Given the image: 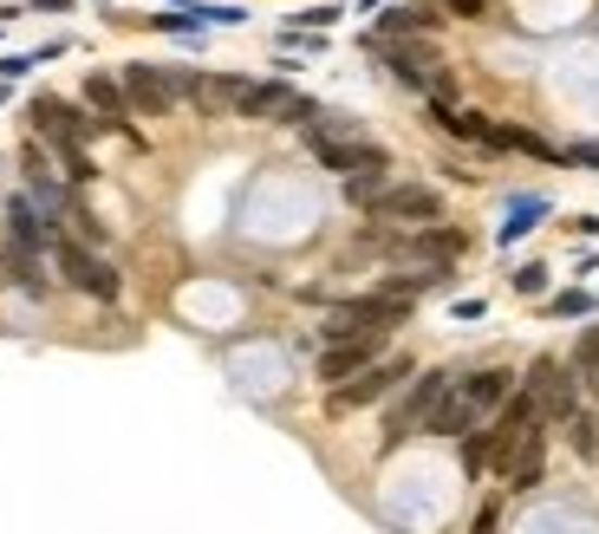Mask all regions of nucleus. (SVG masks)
<instances>
[{
	"label": "nucleus",
	"instance_id": "nucleus-1",
	"mask_svg": "<svg viewBox=\"0 0 599 534\" xmlns=\"http://www.w3.org/2000/svg\"><path fill=\"white\" fill-rule=\"evenodd\" d=\"M33 131H39V144H52V157H65V150H85L104 124H98L91 111H78V104L39 91V98H33Z\"/></svg>",
	"mask_w": 599,
	"mask_h": 534
},
{
	"label": "nucleus",
	"instance_id": "nucleus-2",
	"mask_svg": "<svg viewBox=\"0 0 599 534\" xmlns=\"http://www.w3.org/2000/svg\"><path fill=\"white\" fill-rule=\"evenodd\" d=\"M117 85H124V98H130V117H170L176 111V98H183V72L176 65H124L117 72Z\"/></svg>",
	"mask_w": 599,
	"mask_h": 534
},
{
	"label": "nucleus",
	"instance_id": "nucleus-3",
	"mask_svg": "<svg viewBox=\"0 0 599 534\" xmlns=\"http://www.w3.org/2000/svg\"><path fill=\"white\" fill-rule=\"evenodd\" d=\"M522 392L541 405V424H567L581 411V378H574L567 359H535L528 378H522Z\"/></svg>",
	"mask_w": 599,
	"mask_h": 534
},
{
	"label": "nucleus",
	"instance_id": "nucleus-4",
	"mask_svg": "<svg viewBox=\"0 0 599 534\" xmlns=\"http://www.w3.org/2000/svg\"><path fill=\"white\" fill-rule=\"evenodd\" d=\"M450 385H457L450 372H417V385H411V392L391 405V418H385V450H398L411 431H424V424H430V411L444 405V392H450Z\"/></svg>",
	"mask_w": 599,
	"mask_h": 534
},
{
	"label": "nucleus",
	"instance_id": "nucleus-5",
	"mask_svg": "<svg viewBox=\"0 0 599 534\" xmlns=\"http://www.w3.org/2000/svg\"><path fill=\"white\" fill-rule=\"evenodd\" d=\"M307 98L294 91V85H280V78H241V91H235V117H267V124H307Z\"/></svg>",
	"mask_w": 599,
	"mask_h": 534
},
{
	"label": "nucleus",
	"instance_id": "nucleus-6",
	"mask_svg": "<svg viewBox=\"0 0 599 534\" xmlns=\"http://www.w3.org/2000/svg\"><path fill=\"white\" fill-rule=\"evenodd\" d=\"M385 65H391L398 85H417V91H430V98L450 91V72H444V59H437L424 39H385Z\"/></svg>",
	"mask_w": 599,
	"mask_h": 534
},
{
	"label": "nucleus",
	"instance_id": "nucleus-7",
	"mask_svg": "<svg viewBox=\"0 0 599 534\" xmlns=\"http://www.w3.org/2000/svg\"><path fill=\"white\" fill-rule=\"evenodd\" d=\"M411 372H417L411 359H378V365H365L359 378H346V385H333V398H326V405H333V411H365V405H378V398H391V392H398V385H404Z\"/></svg>",
	"mask_w": 599,
	"mask_h": 534
},
{
	"label": "nucleus",
	"instance_id": "nucleus-8",
	"mask_svg": "<svg viewBox=\"0 0 599 534\" xmlns=\"http://www.w3.org/2000/svg\"><path fill=\"white\" fill-rule=\"evenodd\" d=\"M378 222H411V228H437L444 222V196L424 189V183H391L378 202H372Z\"/></svg>",
	"mask_w": 599,
	"mask_h": 534
},
{
	"label": "nucleus",
	"instance_id": "nucleus-9",
	"mask_svg": "<svg viewBox=\"0 0 599 534\" xmlns=\"http://www.w3.org/2000/svg\"><path fill=\"white\" fill-rule=\"evenodd\" d=\"M52 254H59V268H65V281H72L78 294H91V300H117V268L98 261L85 241H52Z\"/></svg>",
	"mask_w": 599,
	"mask_h": 534
},
{
	"label": "nucleus",
	"instance_id": "nucleus-10",
	"mask_svg": "<svg viewBox=\"0 0 599 534\" xmlns=\"http://www.w3.org/2000/svg\"><path fill=\"white\" fill-rule=\"evenodd\" d=\"M378 352H385V333L339 339V346H326V352H320V378H326V385H346V378H359L365 365H378Z\"/></svg>",
	"mask_w": 599,
	"mask_h": 534
},
{
	"label": "nucleus",
	"instance_id": "nucleus-11",
	"mask_svg": "<svg viewBox=\"0 0 599 534\" xmlns=\"http://www.w3.org/2000/svg\"><path fill=\"white\" fill-rule=\"evenodd\" d=\"M85 111H91L98 124H111V131L130 137V98H124V85H117L111 72H91V78H85Z\"/></svg>",
	"mask_w": 599,
	"mask_h": 534
},
{
	"label": "nucleus",
	"instance_id": "nucleus-12",
	"mask_svg": "<svg viewBox=\"0 0 599 534\" xmlns=\"http://www.w3.org/2000/svg\"><path fill=\"white\" fill-rule=\"evenodd\" d=\"M52 241V222L33 209V196H13L7 202V248H20V254H39Z\"/></svg>",
	"mask_w": 599,
	"mask_h": 534
},
{
	"label": "nucleus",
	"instance_id": "nucleus-13",
	"mask_svg": "<svg viewBox=\"0 0 599 534\" xmlns=\"http://www.w3.org/2000/svg\"><path fill=\"white\" fill-rule=\"evenodd\" d=\"M457 392L489 418V411H502L509 398H515V372H502V365H489V372H470V378H457Z\"/></svg>",
	"mask_w": 599,
	"mask_h": 534
},
{
	"label": "nucleus",
	"instance_id": "nucleus-14",
	"mask_svg": "<svg viewBox=\"0 0 599 534\" xmlns=\"http://www.w3.org/2000/svg\"><path fill=\"white\" fill-rule=\"evenodd\" d=\"M235 91H241V78H209V72H183V98L202 111V117H215V111H235Z\"/></svg>",
	"mask_w": 599,
	"mask_h": 534
},
{
	"label": "nucleus",
	"instance_id": "nucleus-15",
	"mask_svg": "<svg viewBox=\"0 0 599 534\" xmlns=\"http://www.w3.org/2000/svg\"><path fill=\"white\" fill-rule=\"evenodd\" d=\"M476 424H483V411H476V405L450 385V392H444V405L430 411V424H424V431H430V437H470Z\"/></svg>",
	"mask_w": 599,
	"mask_h": 534
},
{
	"label": "nucleus",
	"instance_id": "nucleus-16",
	"mask_svg": "<svg viewBox=\"0 0 599 534\" xmlns=\"http://www.w3.org/2000/svg\"><path fill=\"white\" fill-rule=\"evenodd\" d=\"M541 476H548V437H541V431H528V437H522V450L509 457L502 483H509V489H535Z\"/></svg>",
	"mask_w": 599,
	"mask_h": 534
},
{
	"label": "nucleus",
	"instance_id": "nucleus-17",
	"mask_svg": "<svg viewBox=\"0 0 599 534\" xmlns=\"http://www.w3.org/2000/svg\"><path fill=\"white\" fill-rule=\"evenodd\" d=\"M430 26H437V13H430V7H398V13H385V20L372 26V46L404 39V33H430Z\"/></svg>",
	"mask_w": 599,
	"mask_h": 534
},
{
	"label": "nucleus",
	"instance_id": "nucleus-18",
	"mask_svg": "<svg viewBox=\"0 0 599 534\" xmlns=\"http://www.w3.org/2000/svg\"><path fill=\"white\" fill-rule=\"evenodd\" d=\"M0 268H7V281H13L20 294H46V281H39V254H20V248H7V254H0Z\"/></svg>",
	"mask_w": 599,
	"mask_h": 534
},
{
	"label": "nucleus",
	"instance_id": "nucleus-19",
	"mask_svg": "<svg viewBox=\"0 0 599 534\" xmlns=\"http://www.w3.org/2000/svg\"><path fill=\"white\" fill-rule=\"evenodd\" d=\"M567 437H574V457L581 463H599V411H574L567 418Z\"/></svg>",
	"mask_w": 599,
	"mask_h": 534
},
{
	"label": "nucleus",
	"instance_id": "nucleus-20",
	"mask_svg": "<svg viewBox=\"0 0 599 534\" xmlns=\"http://www.w3.org/2000/svg\"><path fill=\"white\" fill-rule=\"evenodd\" d=\"M567 365H574V378H581V385H599V320L574 339V359H567Z\"/></svg>",
	"mask_w": 599,
	"mask_h": 534
},
{
	"label": "nucleus",
	"instance_id": "nucleus-21",
	"mask_svg": "<svg viewBox=\"0 0 599 534\" xmlns=\"http://www.w3.org/2000/svg\"><path fill=\"white\" fill-rule=\"evenodd\" d=\"M385 189H391V183H385V170H359V176H346V202H352V209H372Z\"/></svg>",
	"mask_w": 599,
	"mask_h": 534
},
{
	"label": "nucleus",
	"instance_id": "nucleus-22",
	"mask_svg": "<svg viewBox=\"0 0 599 534\" xmlns=\"http://www.w3.org/2000/svg\"><path fill=\"white\" fill-rule=\"evenodd\" d=\"M463 470H470V476H483V470H489V437H483V431H470V437H463Z\"/></svg>",
	"mask_w": 599,
	"mask_h": 534
},
{
	"label": "nucleus",
	"instance_id": "nucleus-23",
	"mask_svg": "<svg viewBox=\"0 0 599 534\" xmlns=\"http://www.w3.org/2000/svg\"><path fill=\"white\" fill-rule=\"evenodd\" d=\"M548 313H561V320H581V313H594V300H587V294H554V300H548Z\"/></svg>",
	"mask_w": 599,
	"mask_h": 534
},
{
	"label": "nucleus",
	"instance_id": "nucleus-24",
	"mask_svg": "<svg viewBox=\"0 0 599 534\" xmlns=\"http://www.w3.org/2000/svg\"><path fill=\"white\" fill-rule=\"evenodd\" d=\"M59 163H65V176H72V183H91V176H98V163H91L85 150H65Z\"/></svg>",
	"mask_w": 599,
	"mask_h": 534
},
{
	"label": "nucleus",
	"instance_id": "nucleus-25",
	"mask_svg": "<svg viewBox=\"0 0 599 534\" xmlns=\"http://www.w3.org/2000/svg\"><path fill=\"white\" fill-rule=\"evenodd\" d=\"M515 287H522V294H541V287H548V268H541V261H528V268L515 274Z\"/></svg>",
	"mask_w": 599,
	"mask_h": 534
},
{
	"label": "nucleus",
	"instance_id": "nucleus-26",
	"mask_svg": "<svg viewBox=\"0 0 599 534\" xmlns=\"http://www.w3.org/2000/svg\"><path fill=\"white\" fill-rule=\"evenodd\" d=\"M567 163H587V170H599V144H574V150H567Z\"/></svg>",
	"mask_w": 599,
	"mask_h": 534
},
{
	"label": "nucleus",
	"instance_id": "nucleus-27",
	"mask_svg": "<svg viewBox=\"0 0 599 534\" xmlns=\"http://www.w3.org/2000/svg\"><path fill=\"white\" fill-rule=\"evenodd\" d=\"M450 13H463V20H476V13H489V0H444Z\"/></svg>",
	"mask_w": 599,
	"mask_h": 534
},
{
	"label": "nucleus",
	"instance_id": "nucleus-28",
	"mask_svg": "<svg viewBox=\"0 0 599 534\" xmlns=\"http://www.w3.org/2000/svg\"><path fill=\"white\" fill-rule=\"evenodd\" d=\"M476 534H496V509H483V516H476Z\"/></svg>",
	"mask_w": 599,
	"mask_h": 534
},
{
	"label": "nucleus",
	"instance_id": "nucleus-29",
	"mask_svg": "<svg viewBox=\"0 0 599 534\" xmlns=\"http://www.w3.org/2000/svg\"><path fill=\"white\" fill-rule=\"evenodd\" d=\"M0 254H7V241H0Z\"/></svg>",
	"mask_w": 599,
	"mask_h": 534
},
{
	"label": "nucleus",
	"instance_id": "nucleus-30",
	"mask_svg": "<svg viewBox=\"0 0 599 534\" xmlns=\"http://www.w3.org/2000/svg\"><path fill=\"white\" fill-rule=\"evenodd\" d=\"M594 398H599V385H594Z\"/></svg>",
	"mask_w": 599,
	"mask_h": 534
}]
</instances>
